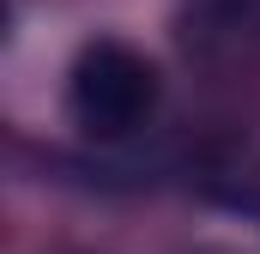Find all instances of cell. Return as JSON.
Returning a JSON list of instances; mask_svg holds the SVG:
<instances>
[{
	"label": "cell",
	"instance_id": "cell-2",
	"mask_svg": "<svg viewBox=\"0 0 260 254\" xmlns=\"http://www.w3.org/2000/svg\"><path fill=\"white\" fill-rule=\"evenodd\" d=\"M176 43L194 61H236L260 49V0H182Z\"/></svg>",
	"mask_w": 260,
	"mask_h": 254
},
{
	"label": "cell",
	"instance_id": "cell-1",
	"mask_svg": "<svg viewBox=\"0 0 260 254\" xmlns=\"http://www.w3.org/2000/svg\"><path fill=\"white\" fill-rule=\"evenodd\" d=\"M157 109V67L121 37H97L67 73V115L91 139H127Z\"/></svg>",
	"mask_w": 260,
	"mask_h": 254
}]
</instances>
